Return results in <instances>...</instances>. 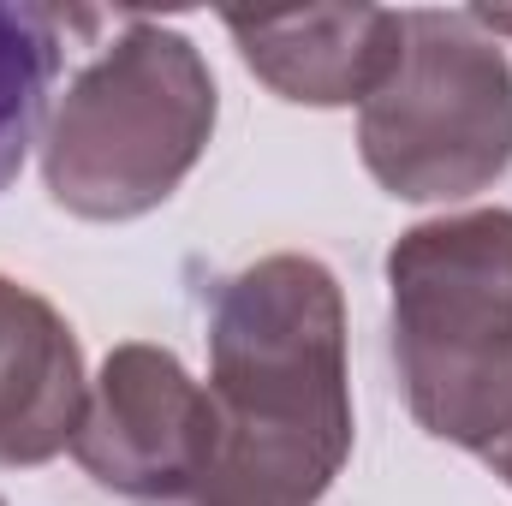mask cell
<instances>
[{"instance_id":"cell-1","label":"cell","mask_w":512,"mask_h":506,"mask_svg":"<svg viewBox=\"0 0 512 506\" xmlns=\"http://www.w3.org/2000/svg\"><path fill=\"white\" fill-rule=\"evenodd\" d=\"M215 465L209 506H316L352 453L346 298L328 262L298 251L227 274L209 304Z\"/></svg>"},{"instance_id":"cell-4","label":"cell","mask_w":512,"mask_h":506,"mask_svg":"<svg viewBox=\"0 0 512 506\" xmlns=\"http://www.w3.org/2000/svg\"><path fill=\"white\" fill-rule=\"evenodd\" d=\"M358 155L399 203H459L512 167V66L471 12H405V48L358 108Z\"/></svg>"},{"instance_id":"cell-2","label":"cell","mask_w":512,"mask_h":506,"mask_svg":"<svg viewBox=\"0 0 512 506\" xmlns=\"http://www.w3.org/2000/svg\"><path fill=\"white\" fill-rule=\"evenodd\" d=\"M215 108V72L191 36L131 18L60 96L42 137V185L78 221H137L203 161Z\"/></svg>"},{"instance_id":"cell-7","label":"cell","mask_w":512,"mask_h":506,"mask_svg":"<svg viewBox=\"0 0 512 506\" xmlns=\"http://www.w3.org/2000/svg\"><path fill=\"white\" fill-rule=\"evenodd\" d=\"M90 405L72 322L24 280L0 274V465H48L72 447Z\"/></svg>"},{"instance_id":"cell-12","label":"cell","mask_w":512,"mask_h":506,"mask_svg":"<svg viewBox=\"0 0 512 506\" xmlns=\"http://www.w3.org/2000/svg\"><path fill=\"white\" fill-rule=\"evenodd\" d=\"M0 506H6V501H0Z\"/></svg>"},{"instance_id":"cell-10","label":"cell","mask_w":512,"mask_h":506,"mask_svg":"<svg viewBox=\"0 0 512 506\" xmlns=\"http://www.w3.org/2000/svg\"><path fill=\"white\" fill-rule=\"evenodd\" d=\"M471 18H477L489 36H512V6H471Z\"/></svg>"},{"instance_id":"cell-5","label":"cell","mask_w":512,"mask_h":506,"mask_svg":"<svg viewBox=\"0 0 512 506\" xmlns=\"http://www.w3.org/2000/svg\"><path fill=\"white\" fill-rule=\"evenodd\" d=\"M221 423L209 387L185 376L167 346H114L90 387L84 423L72 435V459L114 495L155 506L179 501L215 465Z\"/></svg>"},{"instance_id":"cell-8","label":"cell","mask_w":512,"mask_h":506,"mask_svg":"<svg viewBox=\"0 0 512 506\" xmlns=\"http://www.w3.org/2000/svg\"><path fill=\"white\" fill-rule=\"evenodd\" d=\"M72 30H96V12L0 0V191L18 179L36 131L48 120V96H54Z\"/></svg>"},{"instance_id":"cell-3","label":"cell","mask_w":512,"mask_h":506,"mask_svg":"<svg viewBox=\"0 0 512 506\" xmlns=\"http://www.w3.org/2000/svg\"><path fill=\"white\" fill-rule=\"evenodd\" d=\"M393 364L411 417L483 453L512 417V209L411 227L387 251Z\"/></svg>"},{"instance_id":"cell-6","label":"cell","mask_w":512,"mask_h":506,"mask_svg":"<svg viewBox=\"0 0 512 506\" xmlns=\"http://www.w3.org/2000/svg\"><path fill=\"white\" fill-rule=\"evenodd\" d=\"M245 66L298 108H364L405 48V12L382 6H310L280 18H227Z\"/></svg>"},{"instance_id":"cell-11","label":"cell","mask_w":512,"mask_h":506,"mask_svg":"<svg viewBox=\"0 0 512 506\" xmlns=\"http://www.w3.org/2000/svg\"><path fill=\"white\" fill-rule=\"evenodd\" d=\"M155 506H209V501H191V495H179V501H155Z\"/></svg>"},{"instance_id":"cell-9","label":"cell","mask_w":512,"mask_h":506,"mask_svg":"<svg viewBox=\"0 0 512 506\" xmlns=\"http://www.w3.org/2000/svg\"><path fill=\"white\" fill-rule=\"evenodd\" d=\"M477 459H483V465H489V471H495V477L512 489V417L495 429V435H489V447H483Z\"/></svg>"}]
</instances>
